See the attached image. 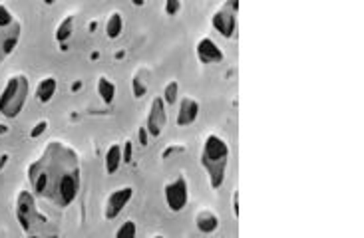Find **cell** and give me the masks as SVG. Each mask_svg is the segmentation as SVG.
Here are the masks:
<instances>
[{
	"mask_svg": "<svg viewBox=\"0 0 364 238\" xmlns=\"http://www.w3.org/2000/svg\"><path fill=\"white\" fill-rule=\"evenodd\" d=\"M195 54L199 58L201 64H207V66H215V64H221L225 60V52L219 48V44L209 36H203L197 46H195Z\"/></svg>",
	"mask_w": 364,
	"mask_h": 238,
	"instance_id": "obj_10",
	"label": "cell"
},
{
	"mask_svg": "<svg viewBox=\"0 0 364 238\" xmlns=\"http://www.w3.org/2000/svg\"><path fill=\"white\" fill-rule=\"evenodd\" d=\"M104 161H106V171H108L110 175H114L115 171L122 167V163H124V145L114 143V145L108 147Z\"/></svg>",
	"mask_w": 364,
	"mask_h": 238,
	"instance_id": "obj_14",
	"label": "cell"
},
{
	"mask_svg": "<svg viewBox=\"0 0 364 238\" xmlns=\"http://www.w3.org/2000/svg\"><path fill=\"white\" fill-rule=\"evenodd\" d=\"M181 8V0H166V12L170 16H175Z\"/></svg>",
	"mask_w": 364,
	"mask_h": 238,
	"instance_id": "obj_21",
	"label": "cell"
},
{
	"mask_svg": "<svg viewBox=\"0 0 364 238\" xmlns=\"http://www.w3.org/2000/svg\"><path fill=\"white\" fill-rule=\"evenodd\" d=\"M199 102L195 97H190V95H183L179 99V106H177V117H175V123L179 128H187V126H193L199 117Z\"/></svg>",
	"mask_w": 364,
	"mask_h": 238,
	"instance_id": "obj_11",
	"label": "cell"
},
{
	"mask_svg": "<svg viewBox=\"0 0 364 238\" xmlns=\"http://www.w3.org/2000/svg\"><path fill=\"white\" fill-rule=\"evenodd\" d=\"M96 90H98V95L104 99V104H108V106H110V104L115 99V84L110 80V78H106V75L98 78Z\"/></svg>",
	"mask_w": 364,
	"mask_h": 238,
	"instance_id": "obj_15",
	"label": "cell"
},
{
	"mask_svg": "<svg viewBox=\"0 0 364 238\" xmlns=\"http://www.w3.org/2000/svg\"><path fill=\"white\" fill-rule=\"evenodd\" d=\"M44 4H54V2H58V0H42Z\"/></svg>",
	"mask_w": 364,
	"mask_h": 238,
	"instance_id": "obj_23",
	"label": "cell"
},
{
	"mask_svg": "<svg viewBox=\"0 0 364 238\" xmlns=\"http://www.w3.org/2000/svg\"><path fill=\"white\" fill-rule=\"evenodd\" d=\"M58 90V82L54 75H46V78H42L38 82V86H36V99H38L40 104H48L54 95H56Z\"/></svg>",
	"mask_w": 364,
	"mask_h": 238,
	"instance_id": "obj_13",
	"label": "cell"
},
{
	"mask_svg": "<svg viewBox=\"0 0 364 238\" xmlns=\"http://www.w3.org/2000/svg\"><path fill=\"white\" fill-rule=\"evenodd\" d=\"M22 38V22L14 12L0 4V64L16 50Z\"/></svg>",
	"mask_w": 364,
	"mask_h": 238,
	"instance_id": "obj_5",
	"label": "cell"
},
{
	"mask_svg": "<svg viewBox=\"0 0 364 238\" xmlns=\"http://www.w3.org/2000/svg\"><path fill=\"white\" fill-rule=\"evenodd\" d=\"M135 195V189L132 185H124V187H117L114 189L108 197H106V202H104V219L106 220H115L124 209L132 202Z\"/></svg>",
	"mask_w": 364,
	"mask_h": 238,
	"instance_id": "obj_8",
	"label": "cell"
},
{
	"mask_svg": "<svg viewBox=\"0 0 364 238\" xmlns=\"http://www.w3.org/2000/svg\"><path fill=\"white\" fill-rule=\"evenodd\" d=\"M117 238H134L137 235V226H135L134 220H126L117 230L114 233Z\"/></svg>",
	"mask_w": 364,
	"mask_h": 238,
	"instance_id": "obj_18",
	"label": "cell"
},
{
	"mask_svg": "<svg viewBox=\"0 0 364 238\" xmlns=\"http://www.w3.org/2000/svg\"><path fill=\"white\" fill-rule=\"evenodd\" d=\"M163 102L168 104V106H175L177 104V97H179V84L172 80L168 86H166V92H163Z\"/></svg>",
	"mask_w": 364,
	"mask_h": 238,
	"instance_id": "obj_17",
	"label": "cell"
},
{
	"mask_svg": "<svg viewBox=\"0 0 364 238\" xmlns=\"http://www.w3.org/2000/svg\"><path fill=\"white\" fill-rule=\"evenodd\" d=\"M132 86H134V95L135 97H144L148 92V84L139 78V72L135 73L134 80H132Z\"/></svg>",
	"mask_w": 364,
	"mask_h": 238,
	"instance_id": "obj_20",
	"label": "cell"
},
{
	"mask_svg": "<svg viewBox=\"0 0 364 238\" xmlns=\"http://www.w3.org/2000/svg\"><path fill=\"white\" fill-rule=\"evenodd\" d=\"M106 32H108V38H120V34L124 32V19L120 12H112L110 19H108V24H106Z\"/></svg>",
	"mask_w": 364,
	"mask_h": 238,
	"instance_id": "obj_16",
	"label": "cell"
},
{
	"mask_svg": "<svg viewBox=\"0 0 364 238\" xmlns=\"http://www.w3.org/2000/svg\"><path fill=\"white\" fill-rule=\"evenodd\" d=\"M72 22H74V19L72 16H68V20H64L62 22V26L58 28L56 32V40H66V38H70V34H72Z\"/></svg>",
	"mask_w": 364,
	"mask_h": 238,
	"instance_id": "obj_19",
	"label": "cell"
},
{
	"mask_svg": "<svg viewBox=\"0 0 364 238\" xmlns=\"http://www.w3.org/2000/svg\"><path fill=\"white\" fill-rule=\"evenodd\" d=\"M130 157H132V141H126V145H124V163H130Z\"/></svg>",
	"mask_w": 364,
	"mask_h": 238,
	"instance_id": "obj_22",
	"label": "cell"
},
{
	"mask_svg": "<svg viewBox=\"0 0 364 238\" xmlns=\"http://www.w3.org/2000/svg\"><path fill=\"white\" fill-rule=\"evenodd\" d=\"M163 201L172 213H181L190 204V185L185 175H177L163 185Z\"/></svg>",
	"mask_w": 364,
	"mask_h": 238,
	"instance_id": "obj_7",
	"label": "cell"
},
{
	"mask_svg": "<svg viewBox=\"0 0 364 238\" xmlns=\"http://www.w3.org/2000/svg\"><path fill=\"white\" fill-rule=\"evenodd\" d=\"M199 161H201V167L207 175L211 189L219 191L227 181V171H229L231 147L227 143V139H223L217 133H209L203 139Z\"/></svg>",
	"mask_w": 364,
	"mask_h": 238,
	"instance_id": "obj_2",
	"label": "cell"
},
{
	"mask_svg": "<svg viewBox=\"0 0 364 238\" xmlns=\"http://www.w3.org/2000/svg\"><path fill=\"white\" fill-rule=\"evenodd\" d=\"M166 126H168V104L163 102L161 95H155L154 99H152V106H150L144 128H146L150 137L157 139L166 131Z\"/></svg>",
	"mask_w": 364,
	"mask_h": 238,
	"instance_id": "obj_9",
	"label": "cell"
},
{
	"mask_svg": "<svg viewBox=\"0 0 364 238\" xmlns=\"http://www.w3.org/2000/svg\"><path fill=\"white\" fill-rule=\"evenodd\" d=\"M14 217L19 220L20 228L26 237L48 235V217L40 211L36 195L30 189H20L14 201Z\"/></svg>",
	"mask_w": 364,
	"mask_h": 238,
	"instance_id": "obj_3",
	"label": "cell"
},
{
	"mask_svg": "<svg viewBox=\"0 0 364 238\" xmlns=\"http://www.w3.org/2000/svg\"><path fill=\"white\" fill-rule=\"evenodd\" d=\"M195 226L201 235H215L219 228V217L211 209H201L195 217Z\"/></svg>",
	"mask_w": 364,
	"mask_h": 238,
	"instance_id": "obj_12",
	"label": "cell"
},
{
	"mask_svg": "<svg viewBox=\"0 0 364 238\" xmlns=\"http://www.w3.org/2000/svg\"><path fill=\"white\" fill-rule=\"evenodd\" d=\"M30 95V80L26 73H12L0 90V115L16 119Z\"/></svg>",
	"mask_w": 364,
	"mask_h": 238,
	"instance_id": "obj_4",
	"label": "cell"
},
{
	"mask_svg": "<svg viewBox=\"0 0 364 238\" xmlns=\"http://www.w3.org/2000/svg\"><path fill=\"white\" fill-rule=\"evenodd\" d=\"M26 175L30 191L58 209H68L80 195L82 167L76 149L60 139L44 145L38 157L28 165Z\"/></svg>",
	"mask_w": 364,
	"mask_h": 238,
	"instance_id": "obj_1",
	"label": "cell"
},
{
	"mask_svg": "<svg viewBox=\"0 0 364 238\" xmlns=\"http://www.w3.org/2000/svg\"><path fill=\"white\" fill-rule=\"evenodd\" d=\"M211 26L225 38L231 40L239 26V0H225L211 16Z\"/></svg>",
	"mask_w": 364,
	"mask_h": 238,
	"instance_id": "obj_6",
	"label": "cell"
}]
</instances>
